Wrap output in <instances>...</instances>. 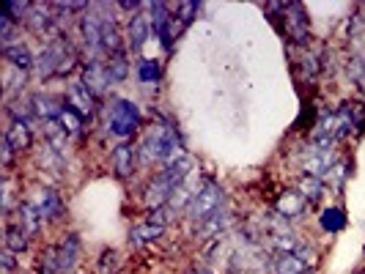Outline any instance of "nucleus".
Listing matches in <instances>:
<instances>
[{"label":"nucleus","instance_id":"nucleus-37","mask_svg":"<svg viewBox=\"0 0 365 274\" xmlns=\"http://www.w3.org/2000/svg\"><path fill=\"white\" fill-rule=\"evenodd\" d=\"M0 260H3V274H11L14 269H17V260H14V253L3 250V255H0Z\"/></svg>","mask_w":365,"mask_h":274},{"label":"nucleus","instance_id":"nucleus-26","mask_svg":"<svg viewBox=\"0 0 365 274\" xmlns=\"http://www.w3.org/2000/svg\"><path fill=\"white\" fill-rule=\"evenodd\" d=\"M163 233H165V228L154 225V222H143V225H135V228H132L129 241H132L135 247H140V244H151V241H157Z\"/></svg>","mask_w":365,"mask_h":274},{"label":"nucleus","instance_id":"nucleus-33","mask_svg":"<svg viewBox=\"0 0 365 274\" xmlns=\"http://www.w3.org/2000/svg\"><path fill=\"white\" fill-rule=\"evenodd\" d=\"M346 179H349V162H335L332 167H329L327 176H324V184L335 186V189H341V186L346 184Z\"/></svg>","mask_w":365,"mask_h":274},{"label":"nucleus","instance_id":"nucleus-16","mask_svg":"<svg viewBox=\"0 0 365 274\" xmlns=\"http://www.w3.org/2000/svg\"><path fill=\"white\" fill-rule=\"evenodd\" d=\"M335 164V157H332V148H313L305 159V176H316V179H324L329 173V167Z\"/></svg>","mask_w":365,"mask_h":274},{"label":"nucleus","instance_id":"nucleus-6","mask_svg":"<svg viewBox=\"0 0 365 274\" xmlns=\"http://www.w3.org/2000/svg\"><path fill=\"white\" fill-rule=\"evenodd\" d=\"M140 127V110L129 99H115L113 110H110V132L118 137H129L132 132Z\"/></svg>","mask_w":365,"mask_h":274},{"label":"nucleus","instance_id":"nucleus-23","mask_svg":"<svg viewBox=\"0 0 365 274\" xmlns=\"http://www.w3.org/2000/svg\"><path fill=\"white\" fill-rule=\"evenodd\" d=\"M305 203L308 201L299 195V189H297V192H283L280 201H277V214L283 219H297L305 211Z\"/></svg>","mask_w":365,"mask_h":274},{"label":"nucleus","instance_id":"nucleus-10","mask_svg":"<svg viewBox=\"0 0 365 274\" xmlns=\"http://www.w3.org/2000/svg\"><path fill=\"white\" fill-rule=\"evenodd\" d=\"M31 203L38 209V214L44 217V222H55V219L63 217V201L50 186H38L36 192L31 195Z\"/></svg>","mask_w":365,"mask_h":274},{"label":"nucleus","instance_id":"nucleus-25","mask_svg":"<svg viewBox=\"0 0 365 274\" xmlns=\"http://www.w3.org/2000/svg\"><path fill=\"white\" fill-rule=\"evenodd\" d=\"M272 269L274 274H302L308 266H305V260L297 253H274Z\"/></svg>","mask_w":365,"mask_h":274},{"label":"nucleus","instance_id":"nucleus-34","mask_svg":"<svg viewBox=\"0 0 365 274\" xmlns=\"http://www.w3.org/2000/svg\"><path fill=\"white\" fill-rule=\"evenodd\" d=\"M138 77L143 83H157L160 80V63L157 60H140L138 63Z\"/></svg>","mask_w":365,"mask_h":274},{"label":"nucleus","instance_id":"nucleus-30","mask_svg":"<svg viewBox=\"0 0 365 274\" xmlns=\"http://www.w3.org/2000/svg\"><path fill=\"white\" fill-rule=\"evenodd\" d=\"M31 6H34V3H19V0H11V3H3L0 14H6L11 22H17V25H19V22H28Z\"/></svg>","mask_w":365,"mask_h":274},{"label":"nucleus","instance_id":"nucleus-4","mask_svg":"<svg viewBox=\"0 0 365 274\" xmlns=\"http://www.w3.org/2000/svg\"><path fill=\"white\" fill-rule=\"evenodd\" d=\"M220 209H225V192L215 179H203L198 195L192 198V203L187 206L184 217L190 219L192 225H201L203 219H209L212 214H217Z\"/></svg>","mask_w":365,"mask_h":274},{"label":"nucleus","instance_id":"nucleus-14","mask_svg":"<svg viewBox=\"0 0 365 274\" xmlns=\"http://www.w3.org/2000/svg\"><path fill=\"white\" fill-rule=\"evenodd\" d=\"M55 19L53 17V6H44V3H34L31 6V14H28V28L36 33V36H47L50 31H53V25H55Z\"/></svg>","mask_w":365,"mask_h":274},{"label":"nucleus","instance_id":"nucleus-32","mask_svg":"<svg viewBox=\"0 0 365 274\" xmlns=\"http://www.w3.org/2000/svg\"><path fill=\"white\" fill-rule=\"evenodd\" d=\"M108 72H110V80L113 83H118V80H124L129 74V63H127V53H115L110 55L108 60Z\"/></svg>","mask_w":365,"mask_h":274},{"label":"nucleus","instance_id":"nucleus-1","mask_svg":"<svg viewBox=\"0 0 365 274\" xmlns=\"http://www.w3.org/2000/svg\"><path fill=\"white\" fill-rule=\"evenodd\" d=\"M138 157L140 162H157V164H176L179 159H184V146H182V137L179 132L168 124H160V127H151L146 129V135L140 137L138 143Z\"/></svg>","mask_w":365,"mask_h":274},{"label":"nucleus","instance_id":"nucleus-20","mask_svg":"<svg viewBox=\"0 0 365 274\" xmlns=\"http://www.w3.org/2000/svg\"><path fill=\"white\" fill-rule=\"evenodd\" d=\"M228 209H220L217 214H212L209 219H203L201 225H195V236L201 238V241H212V238H220V233L228 228Z\"/></svg>","mask_w":365,"mask_h":274},{"label":"nucleus","instance_id":"nucleus-3","mask_svg":"<svg viewBox=\"0 0 365 274\" xmlns=\"http://www.w3.org/2000/svg\"><path fill=\"white\" fill-rule=\"evenodd\" d=\"M74 63H77V53L72 50L69 38L63 36L50 41L36 58V69L41 77H63V74L72 72Z\"/></svg>","mask_w":365,"mask_h":274},{"label":"nucleus","instance_id":"nucleus-36","mask_svg":"<svg viewBox=\"0 0 365 274\" xmlns=\"http://www.w3.org/2000/svg\"><path fill=\"white\" fill-rule=\"evenodd\" d=\"M198 9H201V6H198V3H192V0H187V3H179V6H176V11H179V17H176V19H179V25H182V28H187V25L195 19Z\"/></svg>","mask_w":365,"mask_h":274},{"label":"nucleus","instance_id":"nucleus-38","mask_svg":"<svg viewBox=\"0 0 365 274\" xmlns=\"http://www.w3.org/2000/svg\"><path fill=\"white\" fill-rule=\"evenodd\" d=\"M363 66H365V58H363Z\"/></svg>","mask_w":365,"mask_h":274},{"label":"nucleus","instance_id":"nucleus-11","mask_svg":"<svg viewBox=\"0 0 365 274\" xmlns=\"http://www.w3.org/2000/svg\"><path fill=\"white\" fill-rule=\"evenodd\" d=\"M96 11H99V19H102V47H105V53L108 55L124 53V47H121V33H118V22L113 17L110 6L99 3Z\"/></svg>","mask_w":365,"mask_h":274},{"label":"nucleus","instance_id":"nucleus-2","mask_svg":"<svg viewBox=\"0 0 365 274\" xmlns=\"http://www.w3.org/2000/svg\"><path fill=\"white\" fill-rule=\"evenodd\" d=\"M192 173H195V162H192L190 157H184V159H179L176 164L165 167L163 173H157V176L151 179V184L146 186V192H143V203H146L151 211H154V209H160V206H168L170 198L176 195V189H179V186H182Z\"/></svg>","mask_w":365,"mask_h":274},{"label":"nucleus","instance_id":"nucleus-24","mask_svg":"<svg viewBox=\"0 0 365 274\" xmlns=\"http://www.w3.org/2000/svg\"><path fill=\"white\" fill-rule=\"evenodd\" d=\"M17 222L34 236V233H38L41 231V225H44V217L38 214V209L34 206L31 201H25V203H19L17 206Z\"/></svg>","mask_w":365,"mask_h":274},{"label":"nucleus","instance_id":"nucleus-15","mask_svg":"<svg viewBox=\"0 0 365 274\" xmlns=\"http://www.w3.org/2000/svg\"><path fill=\"white\" fill-rule=\"evenodd\" d=\"M31 247V233L19 225L17 219L14 222H6V233H3V250L14 253V255H22L25 250Z\"/></svg>","mask_w":365,"mask_h":274},{"label":"nucleus","instance_id":"nucleus-13","mask_svg":"<svg viewBox=\"0 0 365 274\" xmlns=\"http://www.w3.org/2000/svg\"><path fill=\"white\" fill-rule=\"evenodd\" d=\"M3 143H9V148L14 154H22L28 151L31 143H34V132H31V124L28 121H11L9 129L3 132Z\"/></svg>","mask_w":365,"mask_h":274},{"label":"nucleus","instance_id":"nucleus-19","mask_svg":"<svg viewBox=\"0 0 365 274\" xmlns=\"http://www.w3.org/2000/svg\"><path fill=\"white\" fill-rule=\"evenodd\" d=\"M3 58L14 66V72L25 74L31 72L34 66H36V58H34V53L22 44V41H17V44H11V47H3Z\"/></svg>","mask_w":365,"mask_h":274},{"label":"nucleus","instance_id":"nucleus-9","mask_svg":"<svg viewBox=\"0 0 365 274\" xmlns=\"http://www.w3.org/2000/svg\"><path fill=\"white\" fill-rule=\"evenodd\" d=\"M66 105L74 112H80L86 121H91V115L96 112V96H93L91 88L83 80H77V83L69 85V91H66Z\"/></svg>","mask_w":365,"mask_h":274},{"label":"nucleus","instance_id":"nucleus-12","mask_svg":"<svg viewBox=\"0 0 365 274\" xmlns=\"http://www.w3.org/2000/svg\"><path fill=\"white\" fill-rule=\"evenodd\" d=\"M83 83L91 88V93L99 99L102 93L108 91V85L113 83L110 80V72H108V63H102V60H91L88 58V63H83Z\"/></svg>","mask_w":365,"mask_h":274},{"label":"nucleus","instance_id":"nucleus-8","mask_svg":"<svg viewBox=\"0 0 365 274\" xmlns=\"http://www.w3.org/2000/svg\"><path fill=\"white\" fill-rule=\"evenodd\" d=\"M80 31H83V44L91 55V60H99L96 55L105 53V47H102V19H99L96 6H91L88 14L80 19Z\"/></svg>","mask_w":365,"mask_h":274},{"label":"nucleus","instance_id":"nucleus-17","mask_svg":"<svg viewBox=\"0 0 365 274\" xmlns=\"http://www.w3.org/2000/svg\"><path fill=\"white\" fill-rule=\"evenodd\" d=\"M77 255H80V236L77 233H66L58 244V266H61V274H69L77 263Z\"/></svg>","mask_w":365,"mask_h":274},{"label":"nucleus","instance_id":"nucleus-31","mask_svg":"<svg viewBox=\"0 0 365 274\" xmlns=\"http://www.w3.org/2000/svg\"><path fill=\"white\" fill-rule=\"evenodd\" d=\"M38 274H61L58 266V244H50L38 258Z\"/></svg>","mask_w":365,"mask_h":274},{"label":"nucleus","instance_id":"nucleus-22","mask_svg":"<svg viewBox=\"0 0 365 274\" xmlns=\"http://www.w3.org/2000/svg\"><path fill=\"white\" fill-rule=\"evenodd\" d=\"M135 157H138V148L127 146V143H121V146L113 151V167H115V173H118L121 179H129V176H132V170H135Z\"/></svg>","mask_w":365,"mask_h":274},{"label":"nucleus","instance_id":"nucleus-5","mask_svg":"<svg viewBox=\"0 0 365 274\" xmlns=\"http://www.w3.org/2000/svg\"><path fill=\"white\" fill-rule=\"evenodd\" d=\"M283 28L286 36L292 38L297 47H305L311 41V19L302 3H286L283 6Z\"/></svg>","mask_w":365,"mask_h":274},{"label":"nucleus","instance_id":"nucleus-7","mask_svg":"<svg viewBox=\"0 0 365 274\" xmlns=\"http://www.w3.org/2000/svg\"><path fill=\"white\" fill-rule=\"evenodd\" d=\"M148 11H151V31H154V36L163 41L165 50H170L176 33L182 31L179 19L170 14V6H165V3H151Z\"/></svg>","mask_w":365,"mask_h":274},{"label":"nucleus","instance_id":"nucleus-29","mask_svg":"<svg viewBox=\"0 0 365 274\" xmlns=\"http://www.w3.org/2000/svg\"><path fill=\"white\" fill-rule=\"evenodd\" d=\"M324 192V179H316V176H302L299 179V195L308 203H316Z\"/></svg>","mask_w":365,"mask_h":274},{"label":"nucleus","instance_id":"nucleus-21","mask_svg":"<svg viewBox=\"0 0 365 274\" xmlns=\"http://www.w3.org/2000/svg\"><path fill=\"white\" fill-rule=\"evenodd\" d=\"M31 102H34V112H36L38 118H44V124H47V121H58V118H61L63 102H58V99H55V96H50V93H36Z\"/></svg>","mask_w":365,"mask_h":274},{"label":"nucleus","instance_id":"nucleus-28","mask_svg":"<svg viewBox=\"0 0 365 274\" xmlns=\"http://www.w3.org/2000/svg\"><path fill=\"white\" fill-rule=\"evenodd\" d=\"M322 228H324L327 233H341V231L346 228V214H344V209H338V206L324 209V214H322Z\"/></svg>","mask_w":365,"mask_h":274},{"label":"nucleus","instance_id":"nucleus-27","mask_svg":"<svg viewBox=\"0 0 365 274\" xmlns=\"http://www.w3.org/2000/svg\"><path fill=\"white\" fill-rule=\"evenodd\" d=\"M61 127L69 132V137H80L83 135V127H86V118L80 115V112H74L66 102H63V110H61Z\"/></svg>","mask_w":365,"mask_h":274},{"label":"nucleus","instance_id":"nucleus-18","mask_svg":"<svg viewBox=\"0 0 365 274\" xmlns=\"http://www.w3.org/2000/svg\"><path fill=\"white\" fill-rule=\"evenodd\" d=\"M148 33H154L151 31V14H132L129 17V47H132V53H138L143 44H146Z\"/></svg>","mask_w":365,"mask_h":274},{"label":"nucleus","instance_id":"nucleus-35","mask_svg":"<svg viewBox=\"0 0 365 274\" xmlns=\"http://www.w3.org/2000/svg\"><path fill=\"white\" fill-rule=\"evenodd\" d=\"M118 253L115 250H105L102 255H99V274H115L118 272Z\"/></svg>","mask_w":365,"mask_h":274}]
</instances>
